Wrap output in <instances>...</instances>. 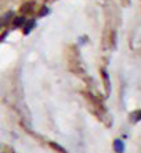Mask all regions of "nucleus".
<instances>
[{"mask_svg": "<svg viewBox=\"0 0 141 153\" xmlns=\"http://www.w3.org/2000/svg\"><path fill=\"white\" fill-rule=\"evenodd\" d=\"M36 27V20H28L26 22H25V25L22 27V29H24V33L25 35H29V33L33 31V28Z\"/></svg>", "mask_w": 141, "mask_h": 153, "instance_id": "nucleus-1", "label": "nucleus"}, {"mask_svg": "<svg viewBox=\"0 0 141 153\" xmlns=\"http://www.w3.org/2000/svg\"><path fill=\"white\" fill-rule=\"evenodd\" d=\"M26 21H28V20H26L24 16L14 17V18H12V27H14V28H22Z\"/></svg>", "mask_w": 141, "mask_h": 153, "instance_id": "nucleus-2", "label": "nucleus"}, {"mask_svg": "<svg viewBox=\"0 0 141 153\" xmlns=\"http://www.w3.org/2000/svg\"><path fill=\"white\" fill-rule=\"evenodd\" d=\"M112 146H113V150H115L116 153H123L125 152V143H123L122 139H115Z\"/></svg>", "mask_w": 141, "mask_h": 153, "instance_id": "nucleus-3", "label": "nucleus"}, {"mask_svg": "<svg viewBox=\"0 0 141 153\" xmlns=\"http://www.w3.org/2000/svg\"><path fill=\"white\" fill-rule=\"evenodd\" d=\"M11 20H12V11L6 13V16L1 18V25H7L8 22H11Z\"/></svg>", "mask_w": 141, "mask_h": 153, "instance_id": "nucleus-4", "label": "nucleus"}, {"mask_svg": "<svg viewBox=\"0 0 141 153\" xmlns=\"http://www.w3.org/2000/svg\"><path fill=\"white\" fill-rule=\"evenodd\" d=\"M130 118L133 123H137V121L141 120V110H137V111H134V113L130 114Z\"/></svg>", "mask_w": 141, "mask_h": 153, "instance_id": "nucleus-5", "label": "nucleus"}, {"mask_svg": "<svg viewBox=\"0 0 141 153\" xmlns=\"http://www.w3.org/2000/svg\"><path fill=\"white\" fill-rule=\"evenodd\" d=\"M50 145H51V148H54V149H57V150H60L61 153H68L66 150L62 148L61 145H58V143H54V142H50Z\"/></svg>", "mask_w": 141, "mask_h": 153, "instance_id": "nucleus-6", "label": "nucleus"}, {"mask_svg": "<svg viewBox=\"0 0 141 153\" xmlns=\"http://www.w3.org/2000/svg\"><path fill=\"white\" fill-rule=\"evenodd\" d=\"M48 13H50V10H48V7H43L40 10V13H39V17H43V16H47Z\"/></svg>", "mask_w": 141, "mask_h": 153, "instance_id": "nucleus-7", "label": "nucleus"}]
</instances>
